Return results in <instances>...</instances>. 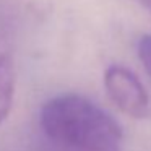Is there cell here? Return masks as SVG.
<instances>
[{
	"instance_id": "5b68a950",
	"label": "cell",
	"mask_w": 151,
	"mask_h": 151,
	"mask_svg": "<svg viewBox=\"0 0 151 151\" xmlns=\"http://www.w3.org/2000/svg\"><path fill=\"white\" fill-rule=\"evenodd\" d=\"M140 2H141V4H143L146 8H150V10H151V0H140Z\"/></svg>"
},
{
	"instance_id": "7a4b0ae2",
	"label": "cell",
	"mask_w": 151,
	"mask_h": 151,
	"mask_svg": "<svg viewBox=\"0 0 151 151\" xmlns=\"http://www.w3.org/2000/svg\"><path fill=\"white\" fill-rule=\"evenodd\" d=\"M104 88L119 111L132 119H145L150 114V96L143 83L124 65H111L104 72Z\"/></svg>"
},
{
	"instance_id": "3957f363",
	"label": "cell",
	"mask_w": 151,
	"mask_h": 151,
	"mask_svg": "<svg viewBox=\"0 0 151 151\" xmlns=\"http://www.w3.org/2000/svg\"><path fill=\"white\" fill-rule=\"evenodd\" d=\"M15 65L10 55H0V124L8 117L15 98Z\"/></svg>"
},
{
	"instance_id": "277c9868",
	"label": "cell",
	"mask_w": 151,
	"mask_h": 151,
	"mask_svg": "<svg viewBox=\"0 0 151 151\" xmlns=\"http://www.w3.org/2000/svg\"><path fill=\"white\" fill-rule=\"evenodd\" d=\"M137 49H138V57H140L145 70H146V73L151 76V34L143 36L138 41Z\"/></svg>"
},
{
	"instance_id": "6da1fadb",
	"label": "cell",
	"mask_w": 151,
	"mask_h": 151,
	"mask_svg": "<svg viewBox=\"0 0 151 151\" xmlns=\"http://www.w3.org/2000/svg\"><path fill=\"white\" fill-rule=\"evenodd\" d=\"M33 151H122V128L88 98L60 94L41 107Z\"/></svg>"
}]
</instances>
